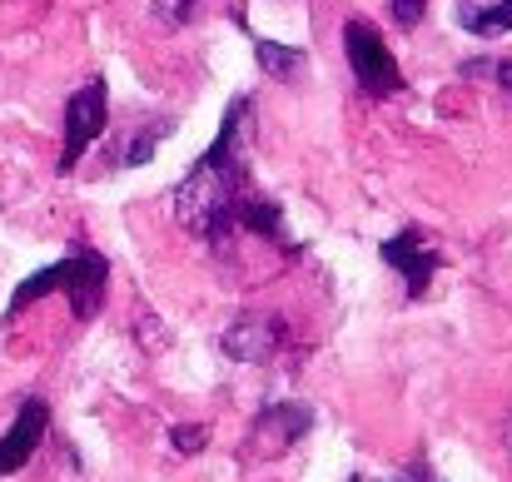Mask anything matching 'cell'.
Listing matches in <instances>:
<instances>
[{"mask_svg": "<svg viewBox=\"0 0 512 482\" xmlns=\"http://www.w3.org/2000/svg\"><path fill=\"white\" fill-rule=\"evenodd\" d=\"M249 110H254L249 95L229 100L214 145L194 160V169L170 194L174 219L209 244H224L229 234H239V209L254 194V184H249Z\"/></svg>", "mask_w": 512, "mask_h": 482, "instance_id": "6da1fadb", "label": "cell"}, {"mask_svg": "<svg viewBox=\"0 0 512 482\" xmlns=\"http://www.w3.org/2000/svg\"><path fill=\"white\" fill-rule=\"evenodd\" d=\"M343 50H348V65H353V80H358L363 95L388 100V95L403 90V70H398L393 50L383 45V35L368 20H348L343 25Z\"/></svg>", "mask_w": 512, "mask_h": 482, "instance_id": "7a4b0ae2", "label": "cell"}, {"mask_svg": "<svg viewBox=\"0 0 512 482\" xmlns=\"http://www.w3.org/2000/svg\"><path fill=\"white\" fill-rule=\"evenodd\" d=\"M105 125H110V85L105 80H85L70 100H65V145H60V174H70L80 155L105 135Z\"/></svg>", "mask_w": 512, "mask_h": 482, "instance_id": "3957f363", "label": "cell"}, {"mask_svg": "<svg viewBox=\"0 0 512 482\" xmlns=\"http://www.w3.org/2000/svg\"><path fill=\"white\" fill-rule=\"evenodd\" d=\"M309 428H314V408H309V403H269V408L254 418L249 448L264 453V458H279V453H289Z\"/></svg>", "mask_w": 512, "mask_h": 482, "instance_id": "277c9868", "label": "cell"}, {"mask_svg": "<svg viewBox=\"0 0 512 482\" xmlns=\"http://www.w3.org/2000/svg\"><path fill=\"white\" fill-rule=\"evenodd\" d=\"M378 254H383V264H388V269H398V274H403L408 299H423V289H428V284H433V274H438V254L423 244V234H418V229H403V234L383 239V244H378Z\"/></svg>", "mask_w": 512, "mask_h": 482, "instance_id": "5b68a950", "label": "cell"}, {"mask_svg": "<svg viewBox=\"0 0 512 482\" xmlns=\"http://www.w3.org/2000/svg\"><path fill=\"white\" fill-rule=\"evenodd\" d=\"M219 343L234 363H269L284 343V323L269 319V314H244V319H234L224 328Z\"/></svg>", "mask_w": 512, "mask_h": 482, "instance_id": "8992f818", "label": "cell"}, {"mask_svg": "<svg viewBox=\"0 0 512 482\" xmlns=\"http://www.w3.org/2000/svg\"><path fill=\"white\" fill-rule=\"evenodd\" d=\"M45 428H50V408H45L40 398H25V403H20V413H15V423H10V433L0 438V478L20 473V468L35 458V448H40Z\"/></svg>", "mask_w": 512, "mask_h": 482, "instance_id": "52a82bcc", "label": "cell"}, {"mask_svg": "<svg viewBox=\"0 0 512 482\" xmlns=\"http://www.w3.org/2000/svg\"><path fill=\"white\" fill-rule=\"evenodd\" d=\"M105 284H110V264H105V254L80 249V274H75V284L65 289L75 319H95V314H100V304H105Z\"/></svg>", "mask_w": 512, "mask_h": 482, "instance_id": "ba28073f", "label": "cell"}, {"mask_svg": "<svg viewBox=\"0 0 512 482\" xmlns=\"http://www.w3.org/2000/svg\"><path fill=\"white\" fill-rule=\"evenodd\" d=\"M174 120H150V125H135L130 135H120L115 140V150H110V169H135V164H150L155 160V150H160V140H170Z\"/></svg>", "mask_w": 512, "mask_h": 482, "instance_id": "9c48e42d", "label": "cell"}, {"mask_svg": "<svg viewBox=\"0 0 512 482\" xmlns=\"http://www.w3.org/2000/svg\"><path fill=\"white\" fill-rule=\"evenodd\" d=\"M75 274H80V249H75L70 259H60V264H50V269L30 274V279L10 294V309H5V314H20V309H30L35 299H45V294H55V289H70V284H75Z\"/></svg>", "mask_w": 512, "mask_h": 482, "instance_id": "30bf717a", "label": "cell"}, {"mask_svg": "<svg viewBox=\"0 0 512 482\" xmlns=\"http://www.w3.org/2000/svg\"><path fill=\"white\" fill-rule=\"evenodd\" d=\"M458 25L478 40H498L512 30V0H493V5H468L458 0Z\"/></svg>", "mask_w": 512, "mask_h": 482, "instance_id": "8fae6325", "label": "cell"}, {"mask_svg": "<svg viewBox=\"0 0 512 482\" xmlns=\"http://www.w3.org/2000/svg\"><path fill=\"white\" fill-rule=\"evenodd\" d=\"M254 60H259L264 75L279 80V85L304 70V50H299V45H279V40H264V35H254Z\"/></svg>", "mask_w": 512, "mask_h": 482, "instance_id": "7c38bea8", "label": "cell"}, {"mask_svg": "<svg viewBox=\"0 0 512 482\" xmlns=\"http://www.w3.org/2000/svg\"><path fill=\"white\" fill-rule=\"evenodd\" d=\"M150 15L165 30H179V25H194L204 15V0H150Z\"/></svg>", "mask_w": 512, "mask_h": 482, "instance_id": "4fadbf2b", "label": "cell"}, {"mask_svg": "<svg viewBox=\"0 0 512 482\" xmlns=\"http://www.w3.org/2000/svg\"><path fill=\"white\" fill-rule=\"evenodd\" d=\"M204 443H209V428H199V423H179L170 433L174 453H204Z\"/></svg>", "mask_w": 512, "mask_h": 482, "instance_id": "5bb4252c", "label": "cell"}, {"mask_svg": "<svg viewBox=\"0 0 512 482\" xmlns=\"http://www.w3.org/2000/svg\"><path fill=\"white\" fill-rule=\"evenodd\" d=\"M463 75H493L512 100V55L508 60H473V65H463Z\"/></svg>", "mask_w": 512, "mask_h": 482, "instance_id": "9a60e30c", "label": "cell"}, {"mask_svg": "<svg viewBox=\"0 0 512 482\" xmlns=\"http://www.w3.org/2000/svg\"><path fill=\"white\" fill-rule=\"evenodd\" d=\"M423 10H428V0H388V15H393L398 30H413L423 20Z\"/></svg>", "mask_w": 512, "mask_h": 482, "instance_id": "2e32d148", "label": "cell"}, {"mask_svg": "<svg viewBox=\"0 0 512 482\" xmlns=\"http://www.w3.org/2000/svg\"><path fill=\"white\" fill-rule=\"evenodd\" d=\"M398 482H433V478H423V473H408V478H398Z\"/></svg>", "mask_w": 512, "mask_h": 482, "instance_id": "e0dca14e", "label": "cell"}, {"mask_svg": "<svg viewBox=\"0 0 512 482\" xmlns=\"http://www.w3.org/2000/svg\"><path fill=\"white\" fill-rule=\"evenodd\" d=\"M348 482H363V478H348Z\"/></svg>", "mask_w": 512, "mask_h": 482, "instance_id": "ac0fdd59", "label": "cell"}]
</instances>
